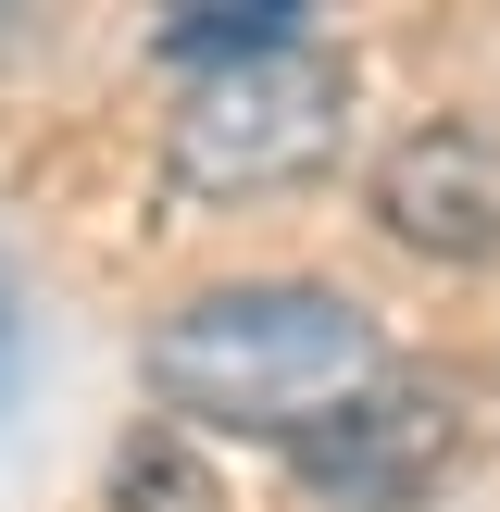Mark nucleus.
<instances>
[{"label": "nucleus", "instance_id": "f257e3e1", "mask_svg": "<svg viewBox=\"0 0 500 512\" xmlns=\"http://www.w3.org/2000/svg\"><path fill=\"white\" fill-rule=\"evenodd\" d=\"M150 400L175 425H213V438H275L300 450L313 425H338L363 388H388V338L350 288H313V275H238V288H200L150 325L138 350Z\"/></svg>", "mask_w": 500, "mask_h": 512}, {"label": "nucleus", "instance_id": "39448f33", "mask_svg": "<svg viewBox=\"0 0 500 512\" xmlns=\"http://www.w3.org/2000/svg\"><path fill=\"white\" fill-rule=\"evenodd\" d=\"M275 50H300V0H188L163 25V63H188V75H238V63H275Z\"/></svg>", "mask_w": 500, "mask_h": 512}, {"label": "nucleus", "instance_id": "20e7f679", "mask_svg": "<svg viewBox=\"0 0 500 512\" xmlns=\"http://www.w3.org/2000/svg\"><path fill=\"white\" fill-rule=\"evenodd\" d=\"M375 225L413 263H500V138L475 113H438L413 138H388L375 163Z\"/></svg>", "mask_w": 500, "mask_h": 512}, {"label": "nucleus", "instance_id": "7ed1b4c3", "mask_svg": "<svg viewBox=\"0 0 500 512\" xmlns=\"http://www.w3.org/2000/svg\"><path fill=\"white\" fill-rule=\"evenodd\" d=\"M463 388L450 375H388V388H363L338 425H313V438L288 450V475L313 488L325 512H413L450 488V463H463Z\"/></svg>", "mask_w": 500, "mask_h": 512}, {"label": "nucleus", "instance_id": "f03ea898", "mask_svg": "<svg viewBox=\"0 0 500 512\" xmlns=\"http://www.w3.org/2000/svg\"><path fill=\"white\" fill-rule=\"evenodd\" d=\"M338 125H350V63H325L300 38L275 63L188 75V100L163 125V175H175V200H275L338 163Z\"/></svg>", "mask_w": 500, "mask_h": 512}]
</instances>
